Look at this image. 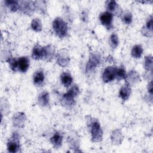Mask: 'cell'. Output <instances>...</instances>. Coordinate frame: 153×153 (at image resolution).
Masks as SVG:
<instances>
[{"label":"cell","instance_id":"7","mask_svg":"<svg viewBox=\"0 0 153 153\" xmlns=\"http://www.w3.org/2000/svg\"><path fill=\"white\" fill-rule=\"evenodd\" d=\"M45 80V75L44 71L42 69H39L35 72L33 75V81L34 84L38 86L41 87L43 85Z\"/></svg>","mask_w":153,"mask_h":153},{"label":"cell","instance_id":"26","mask_svg":"<svg viewBox=\"0 0 153 153\" xmlns=\"http://www.w3.org/2000/svg\"><path fill=\"white\" fill-rule=\"evenodd\" d=\"M148 91H149L151 93H152V82H150V84H149V86H148Z\"/></svg>","mask_w":153,"mask_h":153},{"label":"cell","instance_id":"5","mask_svg":"<svg viewBox=\"0 0 153 153\" xmlns=\"http://www.w3.org/2000/svg\"><path fill=\"white\" fill-rule=\"evenodd\" d=\"M100 21L101 23L108 29H111L112 25L113 15L109 11L102 13L100 15Z\"/></svg>","mask_w":153,"mask_h":153},{"label":"cell","instance_id":"2","mask_svg":"<svg viewBox=\"0 0 153 153\" xmlns=\"http://www.w3.org/2000/svg\"><path fill=\"white\" fill-rule=\"evenodd\" d=\"M78 94V87H77V85H74L66 93L63 95L62 101L65 105L71 106L74 104V98Z\"/></svg>","mask_w":153,"mask_h":153},{"label":"cell","instance_id":"12","mask_svg":"<svg viewBox=\"0 0 153 153\" xmlns=\"http://www.w3.org/2000/svg\"><path fill=\"white\" fill-rule=\"evenodd\" d=\"M72 80L73 79L71 75L68 72H63L60 76V81L62 84L66 87H68L71 85Z\"/></svg>","mask_w":153,"mask_h":153},{"label":"cell","instance_id":"17","mask_svg":"<svg viewBox=\"0 0 153 153\" xmlns=\"http://www.w3.org/2000/svg\"><path fill=\"white\" fill-rule=\"evenodd\" d=\"M5 4L7 7L13 11L17 10L19 8V4L17 1H6Z\"/></svg>","mask_w":153,"mask_h":153},{"label":"cell","instance_id":"3","mask_svg":"<svg viewBox=\"0 0 153 153\" xmlns=\"http://www.w3.org/2000/svg\"><path fill=\"white\" fill-rule=\"evenodd\" d=\"M117 68L114 66H108L103 71L102 78L105 82H111L116 78Z\"/></svg>","mask_w":153,"mask_h":153},{"label":"cell","instance_id":"15","mask_svg":"<svg viewBox=\"0 0 153 153\" xmlns=\"http://www.w3.org/2000/svg\"><path fill=\"white\" fill-rule=\"evenodd\" d=\"M143 49L140 45H134L131 50V55L134 58H140L142 56Z\"/></svg>","mask_w":153,"mask_h":153},{"label":"cell","instance_id":"22","mask_svg":"<svg viewBox=\"0 0 153 153\" xmlns=\"http://www.w3.org/2000/svg\"><path fill=\"white\" fill-rule=\"evenodd\" d=\"M152 67V57L151 56L146 57L145 61V68L147 70H151Z\"/></svg>","mask_w":153,"mask_h":153},{"label":"cell","instance_id":"4","mask_svg":"<svg viewBox=\"0 0 153 153\" xmlns=\"http://www.w3.org/2000/svg\"><path fill=\"white\" fill-rule=\"evenodd\" d=\"M91 133L92 139L94 141L97 142L102 139V131L101 130V127L100 126V124L96 121L91 123Z\"/></svg>","mask_w":153,"mask_h":153},{"label":"cell","instance_id":"14","mask_svg":"<svg viewBox=\"0 0 153 153\" xmlns=\"http://www.w3.org/2000/svg\"><path fill=\"white\" fill-rule=\"evenodd\" d=\"M38 103L43 106H46L49 104V94L47 91L42 92L38 96Z\"/></svg>","mask_w":153,"mask_h":153},{"label":"cell","instance_id":"25","mask_svg":"<svg viewBox=\"0 0 153 153\" xmlns=\"http://www.w3.org/2000/svg\"><path fill=\"white\" fill-rule=\"evenodd\" d=\"M146 27L148 30H151V32H152V17L151 16L149 17V18L148 19L147 22H146Z\"/></svg>","mask_w":153,"mask_h":153},{"label":"cell","instance_id":"19","mask_svg":"<svg viewBox=\"0 0 153 153\" xmlns=\"http://www.w3.org/2000/svg\"><path fill=\"white\" fill-rule=\"evenodd\" d=\"M121 19H122L123 22L124 23H126L127 25H128L132 21V15L129 11H125L122 14Z\"/></svg>","mask_w":153,"mask_h":153},{"label":"cell","instance_id":"8","mask_svg":"<svg viewBox=\"0 0 153 153\" xmlns=\"http://www.w3.org/2000/svg\"><path fill=\"white\" fill-rule=\"evenodd\" d=\"M29 67V60L27 57L23 56L18 59V69L22 72H26Z\"/></svg>","mask_w":153,"mask_h":153},{"label":"cell","instance_id":"11","mask_svg":"<svg viewBox=\"0 0 153 153\" xmlns=\"http://www.w3.org/2000/svg\"><path fill=\"white\" fill-rule=\"evenodd\" d=\"M19 148V143L17 139L14 136L13 139H11L7 143V149L9 152H16Z\"/></svg>","mask_w":153,"mask_h":153},{"label":"cell","instance_id":"10","mask_svg":"<svg viewBox=\"0 0 153 153\" xmlns=\"http://www.w3.org/2000/svg\"><path fill=\"white\" fill-rule=\"evenodd\" d=\"M44 47H41L39 45H36L34 47L32 50V56L35 60H39L43 58Z\"/></svg>","mask_w":153,"mask_h":153},{"label":"cell","instance_id":"6","mask_svg":"<svg viewBox=\"0 0 153 153\" xmlns=\"http://www.w3.org/2000/svg\"><path fill=\"white\" fill-rule=\"evenodd\" d=\"M100 56L97 54H93L90 59L87 65L86 68V71L87 72H90V71H92L96 68L100 63Z\"/></svg>","mask_w":153,"mask_h":153},{"label":"cell","instance_id":"16","mask_svg":"<svg viewBox=\"0 0 153 153\" xmlns=\"http://www.w3.org/2000/svg\"><path fill=\"white\" fill-rule=\"evenodd\" d=\"M31 27L33 30L35 31L38 32L41 30L42 29V25H41V22L39 20V19H35L32 20L31 23Z\"/></svg>","mask_w":153,"mask_h":153},{"label":"cell","instance_id":"23","mask_svg":"<svg viewBox=\"0 0 153 153\" xmlns=\"http://www.w3.org/2000/svg\"><path fill=\"white\" fill-rule=\"evenodd\" d=\"M117 6H118V4L115 1H110L108 2L107 9L110 11V13H112V12L115 10Z\"/></svg>","mask_w":153,"mask_h":153},{"label":"cell","instance_id":"9","mask_svg":"<svg viewBox=\"0 0 153 153\" xmlns=\"http://www.w3.org/2000/svg\"><path fill=\"white\" fill-rule=\"evenodd\" d=\"M131 93V88L128 84L124 85L120 89L119 92V95L120 97L123 100H127Z\"/></svg>","mask_w":153,"mask_h":153},{"label":"cell","instance_id":"24","mask_svg":"<svg viewBox=\"0 0 153 153\" xmlns=\"http://www.w3.org/2000/svg\"><path fill=\"white\" fill-rule=\"evenodd\" d=\"M9 64L10 68L13 71H17L18 69V60L16 59H11L9 60Z\"/></svg>","mask_w":153,"mask_h":153},{"label":"cell","instance_id":"1","mask_svg":"<svg viewBox=\"0 0 153 153\" xmlns=\"http://www.w3.org/2000/svg\"><path fill=\"white\" fill-rule=\"evenodd\" d=\"M53 27L56 35L62 38L68 33V26L66 23L60 17L54 19L53 22Z\"/></svg>","mask_w":153,"mask_h":153},{"label":"cell","instance_id":"18","mask_svg":"<svg viewBox=\"0 0 153 153\" xmlns=\"http://www.w3.org/2000/svg\"><path fill=\"white\" fill-rule=\"evenodd\" d=\"M126 77V72L123 66L120 67L118 69L117 68V74H116V78L118 80H121L124 79Z\"/></svg>","mask_w":153,"mask_h":153},{"label":"cell","instance_id":"20","mask_svg":"<svg viewBox=\"0 0 153 153\" xmlns=\"http://www.w3.org/2000/svg\"><path fill=\"white\" fill-rule=\"evenodd\" d=\"M53 54V50L52 48H50L49 46L44 47L43 58H45V59L51 58Z\"/></svg>","mask_w":153,"mask_h":153},{"label":"cell","instance_id":"13","mask_svg":"<svg viewBox=\"0 0 153 153\" xmlns=\"http://www.w3.org/2000/svg\"><path fill=\"white\" fill-rule=\"evenodd\" d=\"M62 138L63 137L61 134H60L59 132L55 133L50 139L53 146L56 148H59L62 145Z\"/></svg>","mask_w":153,"mask_h":153},{"label":"cell","instance_id":"21","mask_svg":"<svg viewBox=\"0 0 153 153\" xmlns=\"http://www.w3.org/2000/svg\"><path fill=\"white\" fill-rule=\"evenodd\" d=\"M110 44H111V46L114 48H115L117 47V45L118 44V38L116 34L113 33L111 35Z\"/></svg>","mask_w":153,"mask_h":153}]
</instances>
